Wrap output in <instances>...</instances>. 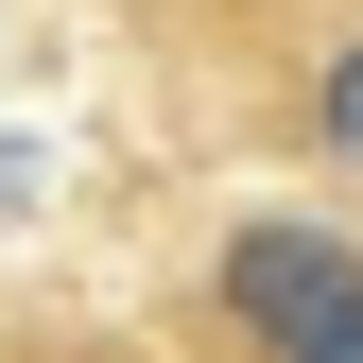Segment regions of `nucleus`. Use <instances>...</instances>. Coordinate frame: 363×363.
<instances>
[{"instance_id": "f257e3e1", "label": "nucleus", "mask_w": 363, "mask_h": 363, "mask_svg": "<svg viewBox=\"0 0 363 363\" xmlns=\"http://www.w3.org/2000/svg\"><path fill=\"white\" fill-rule=\"evenodd\" d=\"M225 311L277 363L329 346V329H363V242H329V225H242V242H225Z\"/></svg>"}, {"instance_id": "7ed1b4c3", "label": "nucleus", "mask_w": 363, "mask_h": 363, "mask_svg": "<svg viewBox=\"0 0 363 363\" xmlns=\"http://www.w3.org/2000/svg\"><path fill=\"white\" fill-rule=\"evenodd\" d=\"M294 363H363V329H329V346H294Z\"/></svg>"}, {"instance_id": "f03ea898", "label": "nucleus", "mask_w": 363, "mask_h": 363, "mask_svg": "<svg viewBox=\"0 0 363 363\" xmlns=\"http://www.w3.org/2000/svg\"><path fill=\"white\" fill-rule=\"evenodd\" d=\"M311 139H329V156L363 173V35H346V52H329V69H311Z\"/></svg>"}]
</instances>
